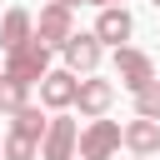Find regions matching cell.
I'll return each instance as SVG.
<instances>
[{"label": "cell", "mask_w": 160, "mask_h": 160, "mask_svg": "<svg viewBox=\"0 0 160 160\" xmlns=\"http://www.w3.org/2000/svg\"><path fill=\"white\" fill-rule=\"evenodd\" d=\"M35 35H40L45 45H60V50H65V40L75 35V25H70V5H55V0H50V5L40 10V25H35Z\"/></svg>", "instance_id": "5"}, {"label": "cell", "mask_w": 160, "mask_h": 160, "mask_svg": "<svg viewBox=\"0 0 160 160\" xmlns=\"http://www.w3.org/2000/svg\"><path fill=\"white\" fill-rule=\"evenodd\" d=\"M110 100H115L110 80H80V100H75V105H80V115H95V120H100V115L110 110Z\"/></svg>", "instance_id": "9"}, {"label": "cell", "mask_w": 160, "mask_h": 160, "mask_svg": "<svg viewBox=\"0 0 160 160\" xmlns=\"http://www.w3.org/2000/svg\"><path fill=\"white\" fill-rule=\"evenodd\" d=\"M75 140H80V130H75V120H50V135H45V145H40V155L45 160H70L75 155Z\"/></svg>", "instance_id": "8"}, {"label": "cell", "mask_w": 160, "mask_h": 160, "mask_svg": "<svg viewBox=\"0 0 160 160\" xmlns=\"http://www.w3.org/2000/svg\"><path fill=\"white\" fill-rule=\"evenodd\" d=\"M130 30H135V20H130L125 5H110V10H100V20H95V40H100V45H115V50H120V40H130Z\"/></svg>", "instance_id": "6"}, {"label": "cell", "mask_w": 160, "mask_h": 160, "mask_svg": "<svg viewBox=\"0 0 160 160\" xmlns=\"http://www.w3.org/2000/svg\"><path fill=\"white\" fill-rule=\"evenodd\" d=\"M0 155H5V145H0Z\"/></svg>", "instance_id": "20"}, {"label": "cell", "mask_w": 160, "mask_h": 160, "mask_svg": "<svg viewBox=\"0 0 160 160\" xmlns=\"http://www.w3.org/2000/svg\"><path fill=\"white\" fill-rule=\"evenodd\" d=\"M15 135H25V140H40V145H45V135H50V120L40 115V105H25V110L15 115Z\"/></svg>", "instance_id": "12"}, {"label": "cell", "mask_w": 160, "mask_h": 160, "mask_svg": "<svg viewBox=\"0 0 160 160\" xmlns=\"http://www.w3.org/2000/svg\"><path fill=\"white\" fill-rule=\"evenodd\" d=\"M5 75H10V80H20V85H35V80H45V75H50V45L35 35L30 45H20V50L5 60Z\"/></svg>", "instance_id": "1"}, {"label": "cell", "mask_w": 160, "mask_h": 160, "mask_svg": "<svg viewBox=\"0 0 160 160\" xmlns=\"http://www.w3.org/2000/svg\"><path fill=\"white\" fill-rule=\"evenodd\" d=\"M135 160H150V155H135Z\"/></svg>", "instance_id": "19"}, {"label": "cell", "mask_w": 160, "mask_h": 160, "mask_svg": "<svg viewBox=\"0 0 160 160\" xmlns=\"http://www.w3.org/2000/svg\"><path fill=\"white\" fill-rule=\"evenodd\" d=\"M35 150H40V140H25V135L10 130V140H5V160H35Z\"/></svg>", "instance_id": "15"}, {"label": "cell", "mask_w": 160, "mask_h": 160, "mask_svg": "<svg viewBox=\"0 0 160 160\" xmlns=\"http://www.w3.org/2000/svg\"><path fill=\"white\" fill-rule=\"evenodd\" d=\"M120 140H125V130L115 120H90V130L80 135V160H110L120 150Z\"/></svg>", "instance_id": "3"}, {"label": "cell", "mask_w": 160, "mask_h": 160, "mask_svg": "<svg viewBox=\"0 0 160 160\" xmlns=\"http://www.w3.org/2000/svg\"><path fill=\"white\" fill-rule=\"evenodd\" d=\"M55 5H70V10H75V5H85V0H55Z\"/></svg>", "instance_id": "17"}, {"label": "cell", "mask_w": 160, "mask_h": 160, "mask_svg": "<svg viewBox=\"0 0 160 160\" xmlns=\"http://www.w3.org/2000/svg\"><path fill=\"white\" fill-rule=\"evenodd\" d=\"M35 35H30V15L25 10H10L5 20H0V45H5V55H15L20 45H30Z\"/></svg>", "instance_id": "11"}, {"label": "cell", "mask_w": 160, "mask_h": 160, "mask_svg": "<svg viewBox=\"0 0 160 160\" xmlns=\"http://www.w3.org/2000/svg\"><path fill=\"white\" fill-rule=\"evenodd\" d=\"M85 5H100V10H110V5H120V0H85Z\"/></svg>", "instance_id": "16"}, {"label": "cell", "mask_w": 160, "mask_h": 160, "mask_svg": "<svg viewBox=\"0 0 160 160\" xmlns=\"http://www.w3.org/2000/svg\"><path fill=\"white\" fill-rule=\"evenodd\" d=\"M135 115H140V120H160V80L135 95Z\"/></svg>", "instance_id": "14"}, {"label": "cell", "mask_w": 160, "mask_h": 160, "mask_svg": "<svg viewBox=\"0 0 160 160\" xmlns=\"http://www.w3.org/2000/svg\"><path fill=\"white\" fill-rule=\"evenodd\" d=\"M65 65H70L75 75H90V70L100 65V40H95V30H90V35L75 30V35L65 40Z\"/></svg>", "instance_id": "7"}, {"label": "cell", "mask_w": 160, "mask_h": 160, "mask_svg": "<svg viewBox=\"0 0 160 160\" xmlns=\"http://www.w3.org/2000/svg\"><path fill=\"white\" fill-rule=\"evenodd\" d=\"M115 75H120V85H125L130 95H140L145 85H155V65H150V55H145V50H130V45L115 50Z\"/></svg>", "instance_id": "2"}, {"label": "cell", "mask_w": 160, "mask_h": 160, "mask_svg": "<svg viewBox=\"0 0 160 160\" xmlns=\"http://www.w3.org/2000/svg\"><path fill=\"white\" fill-rule=\"evenodd\" d=\"M150 5H155V10H160V0H150Z\"/></svg>", "instance_id": "18"}, {"label": "cell", "mask_w": 160, "mask_h": 160, "mask_svg": "<svg viewBox=\"0 0 160 160\" xmlns=\"http://www.w3.org/2000/svg\"><path fill=\"white\" fill-rule=\"evenodd\" d=\"M125 145H130L135 155H155V150H160V120H140V115H135V120L125 125Z\"/></svg>", "instance_id": "10"}, {"label": "cell", "mask_w": 160, "mask_h": 160, "mask_svg": "<svg viewBox=\"0 0 160 160\" xmlns=\"http://www.w3.org/2000/svg\"><path fill=\"white\" fill-rule=\"evenodd\" d=\"M40 100H45L50 110L75 105V100H80V80H75V70H50V75L40 80Z\"/></svg>", "instance_id": "4"}, {"label": "cell", "mask_w": 160, "mask_h": 160, "mask_svg": "<svg viewBox=\"0 0 160 160\" xmlns=\"http://www.w3.org/2000/svg\"><path fill=\"white\" fill-rule=\"evenodd\" d=\"M25 90L30 85H20V80H10V75H0V115H20L30 100H25Z\"/></svg>", "instance_id": "13"}]
</instances>
